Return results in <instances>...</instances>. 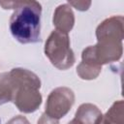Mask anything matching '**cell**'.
Returning a JSON list of instances; mask_svg holds the SVG:
<instances>
[{"label": "cell", "mask_w": 124, "mask_h": 124, "mask_svg": "<svg viewBox=\"0 0 124 124\" xmlns=\"http://www.w3.org/2000/svg\"><path fill=\"white\" fill-rule=\"evenodd\" d=\"M96 38L98 42L93 46L98 62L104 65L118 61L123 53V16H113L103 20L96 29Z\"/></svg>", "instance_id": "obj_1"}, {"label": "cell", "mask_w": 124, "mask_h": 124, "mask_svg": "<svg viewBox=\"0 0 124 124\" xmlns=\"http://www.w3.org/2000/svg\"><path fill=\"white\" fill-rule=\"evenodd\" d=\"M10 18V31L21 44L41 41L42 6L37 1H16Z\"/></svg>", "instance_id": "obj_2"}, {"label": "cell", "mask_w": 124, "mask_h": 124, "mask_svg": "<svg viewBox=\"0 0 124 124\" xmlns=\"http://www.w3.org/2000/svg\"><path fill=\"white\" fill-rule=\"evenodd\" d=\"M8 78L14 89L13 102L18 110L23 113L36 111L43 101L39 77L27 69L14 68L8 73Z\"/></svg>", "instance_id": "obj_3"}, {"label": "cell", "mask_w": 124, "mask_h": 124, "mask_svg": "<svg viewBox=\"0 0 124 124\" xmlns=\"http://www.w3.org/2000/svg\"><path fill=\"white\" fill-rule=\"evenodd\" d=\"M45 54L50 63L59 70L71 68L75 62V54L70 46V39L67 33L53 30L45 44Z\"/></svg>", "instance_id": "obj_4"}, {"label": "cell", "mask_w": 124, "mask_h": 124, "mask_svg": "<svg viewBox=\"0 0 124 124\" xmlns=\"http://www.w3.org/2000/svg\"><path fill=\"white\" fill-rule=\"evenodd\" d=\"M75 104V93L65 86L54 88L47 96L45 113L59 120L64 117Z\"/></svg>", "instance_id": "obj_5"}, {"label": "cell", "mask_w": 124, "mask_h": 124, "mask_svg": "<svg viewBox=\"0 0 124 124\" xmlns=\"http://www.w3.org/2000/svg\"><path fill=\"white\" fill-rule=\"evenodd\" d=\"M102 65L98 62L92 46H87L81 53V62L77 67V74L81 79L91 80L98 78Z\"/></svg>", "instance_id": "obj_6"}, {"label": "cell", "mask_w": 124, "mask_h": 124, "mask_svg": "<svg viewBox=\"0 0 124 124\" xmlns=\"http://www.w3.org/2000/svg\"><path fill=\"white\" fill-rule=\"evenodd\" d=\"M52 22L56 30L68 34L75 24V15L72 7L68 3L59 5L54 11Z\"/></svg>", "instance_id": "obj_7"}, {"label": "cell", "mask_w": 124, "mask_h": 124, "mask_svg": "<svg viewBox=\"0 0 124 124\" xmlns=\"http://www.w3.org/2000/svg\"><path fill=\"white\" fill-rule=\"evenodd\" d=\"M101 115L102 111L97 106L90 103H84L77 109L75 118L81 124H95Z\"/></svg>", "instance_id": "obj_8"}, {"label": "cell", "mask_w": 124, "mask_h": 124, "mask_svg": "<svg viewBox=\"0 0 124 124\" xmlns=\"http://www.w3.org/2000/svg\"><path fill=\"white\" fill-rule=\"evenodd\" d=\"M123 101L114 102L108 110L97 120L95 124H123Z\"/></svg>", "instance_id": "obj_9"}, {"label": "cell", "mask_w": 124, "mask_h": 124, "mask_svg": "<svg viewBox=\"0 0 124 124\" xmlns=\"http://www.w3.org/2000/svg\"><path fill=\"white\" fill-rule=\"evenodd\" d=\"M14 89L8 78V73L0 75V106L13 101Z\"/></svg>", "instance_id": "obj_10"}, {"label": "cell", "mask_w": 124, "mask_h": 124, "mask_svg": "<svg viewBox=\"0 0 124 124\" xmlns=\"http://www.w3.org/2000/svg\"><path fill=\"white\" fill-rule=\"evenodd\" d=\"M68 4L70 6H73L78 11H86L91 6V1H83V0H78V1H68Z\"/></svg>", "instance_id": "obj_11"}, {"label": "cell", "mask_w": 124, "mask_h": 124, "mask_svg": "<svg viewBox=\"0 0 124 124\" xmlns=\"http://www.w3.org/2000/svg\"><path fill=\"white\" fill-rule=\"evenodd\" d=\"M37 124H59V121L57 119H54V118L48 116L47 114H46L44 112L41 115V117L39 118Z\"/></svg>", "instance_id": "obj_12"}, {"label": "cell", "mask_w": 124, "mask_h": 124, "mask_svg": "<svg viewBox=\"0 0 124 124\" xmlns=\"http://www.w3.org/2000/svg\"><path fill=\"white\" fill-rule=\"evenodd\" d=\"M6 124H30L28 119L23 115H16L11 118Z\"/></svg>", "instance_id": "obj_13"}, {"label": "cell", "mask_w": 124, "mask_h": 124, "mask_svg": "<svg viewBox=\"0 0 124 124\" xmlns=\"http://www.w3.org/2000/svg\"><path fill=\"white\" fill-rule=\"evenodd\" d=\"M67 124H81V123H80L78 120H77L76 118H74L73 120H71V121H70L69 123H67Z\"/></svg>", "instance_id": "obj_14"}]
</instances>
